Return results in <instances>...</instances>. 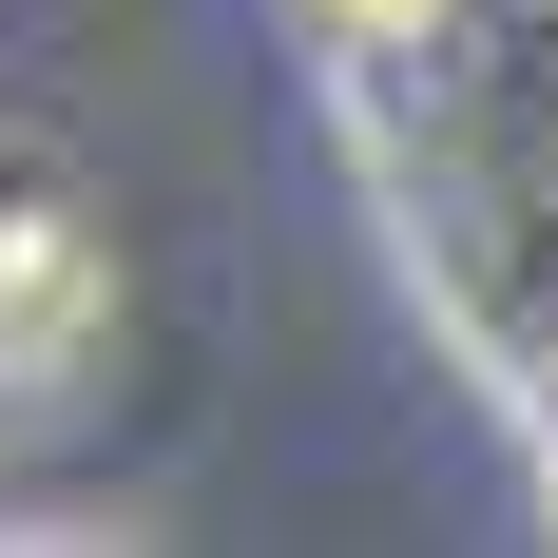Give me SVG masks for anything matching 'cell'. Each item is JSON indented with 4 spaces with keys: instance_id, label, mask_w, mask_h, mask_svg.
<instances>
[{
    "instance_id": "obj_2",
    "label": "cell",
    "mask_w": 558,
    "mask_h": 558,
    "mask_svg": "<svg viewBox=\"0 0 558 558\" xmlns=\"http://www.w3.org/2000/svg\"><path fill=\"white\" fill-rule=\"evenodd\" d=\"M347 20H366V39H404V20H444V0H347Z\"/></svg>"
},
{
    "instance_id": "obj_1",
    "label": "cell",
    "mask_w": 558,
    "mask_h": 558,
    "mask_svg": "<svg viewBox=\"0 0 558 558\" xmlns=\"http://www.w3.org/2000/svg\"><path fill=\"white\" fill-rule=\"evenodd\" d=\"M116 347V251L77 193H0V386H77Z\"/></svg>"
}]
</instances>
